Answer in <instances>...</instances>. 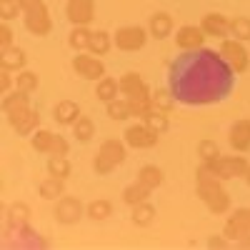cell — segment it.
<instances>
[{
    "label": "cell",
    "mask_w": 250,
    "mask_h": 250,
    "mask_svg": "<svg viewBox=\"0 0 250 250\" xmlns=\"http://www.w3.org/2000/svg\"><path fill=\"white\" fill-rule=\"evenodd\" d=\"M230 35L235 40H243V43H248L250 40V18L248 15H235L230 18Z\"/></svg>",
    "instance_id": "d590c367"
},
{
    "label": "cell",
    "mask_w": 250,
    "mask_h": 250,
    "mask_svg": "<svg viewBox=\"0 0 250 250\" xmlns=\"http://www.w3.org/2000/svg\"><path fill=\"white\" fill-rule=\"evenodd\" d=\"M248 225H250V208H248Z\"/></svg>",
    "instance_id": "7dc6e473"
},
{
    "label": "cell",
    "mask_w": 250,
    "mask_h": 250,
    "mask_svg": "<svg viewBox=\"0 0 250 250\" xmlns=\"http://www.w3.org/2000/svg\"><path fill=\"white\" fill-rule=\"evenodd\" d=\"M163 170L158 168V165H143V168L138 170V178L135 180H140L143 185H148L150 190H155V188H160L163 185Z\"/></svg>",
    "instance_id": "d6a6232c"
},
{
    "label": "cell",
    "mask_w": 250,
    "mask_h": 250,
    "mask_svg": "<svg viewBox=\"0 0 250 250\" xmlns=\"http://www.w3.org/2000/svg\"><path fill=\"white\" fill-rule=\"evenodd\" d=\"M18 15H23V8H20L18 0H0V18H3L5 23L15 20Z\"/></svg>",
    "instance_id": "f35d334b"
},
{
    "label": "cell",
    "mask_w": 250,
    "mask_h": 250,
    "mask_svg": "<svg viewBox=\"0 0 250 250\" xmlns=\"http://www.w3.org/2000/svg\"><path fill=\"white\" fill-rule=\"evenodd\" d=\"M28 218H30V208H28L25 203H13V205L8 208V223H10L13 228L28 225Z\"/></svg>",
    "instance_id": "8d00e7d4"
},
{
    "label": "cell",
    "mask_w": 250,
    "mask_h": 250,
    "mask_svg": "<svg viewBox=\"0 0 250 250\" xmlns=\"http://www.w3.org/2000/svg\"><path fill=\"white\" fill-rule=\"evenodd\" d=\"M150 193H153V190H150L148 185H143L140 180H135V183H130V185L123 190V200L133 208V205H138V203H143V200H150Z\"/></svg>",
    "instance_id": "f1b7e54d"
},
{
    "label": "cell",
    "mask_w": 250,
    "mask_h": 250,
    "mask_svg": "<svg viewBox=\"0 0 250 250\" xmlns=\"http://www.w3.org/2000/svg\"><path fill=\"white\" fill-rule=\"evenodd\" d=\"M123 140L128 143V148H135V150H150L158 145L160 140V133H155L150 125H145L143 120L135 123V125H128L123 133Z\"/></svg>",
    "instance_id": "8992f818"
},
{
    "label": "cell",
    "mask_w": 250,
    "mask_h": 250,
    "mask_svg": "<svg viewBox=\"0 0 250 250\" xmlns=\"http://www.w3.org/2000/svg\"><path fill=\"white\" fill-rule=\"evenodd\" d=\"M198 155H200V160H215L218 155H220V148H218V143L215 140H200L198 143Z\"/></svg>",
    "instance_id": "ab89813d"
},
{
    "label": "cell",
    "mask_w": 250,
    "mask_h": 250,
    "mask_svg": "<svg viewBox=\"0 0 250 250\" xmlns=\"http://www.w3.org/2000/svg\"><path fill=\"white\" fill-rule=\"evenodd\" d=\"M120 95L123 98H150L153 95V90L148 88V83L143 80V75L140 73H135V70H130V73H123L120 75Z\"/></svg>",
    "instance_id": "4fadbf2b"
},
{
    "label": "cell",
    "mask_w": 250,
    "mask_h": 250,
    "mask_svg": "<svg viewBox=\"0 0 250 250\" xmlns=\"http://www.w3.org/2000/svg\"><path fill=\"white\" fill-rule=\"evenodd\" d=\"M65 18L70 25H90L95 20V0H68Z\"/></svg>",
    "instance_id": "7c38bea8"
},
{
    "label": "cell",
    "mask_w": 250,
    "mask_h": 250,
    "mask_svg": "<svg viewBox=\"0 0 250 250\" xmlns=\"http://www.w3.org/2000/svg\"><path fill=\"white\" fill-rule=\"evenodd\" d=\"M90 35H93V30H90L88 25H73V30H70V35H68V45H70L73 50H78V53L88 50Z\"/></svg>",
    "instance_id": "f546056e"
},
{
    "label": "cell",
    "mask_w": 250,
    "mask_h": 250,
    "mask_svg": "<svg viewBox=\"0 0 250 250\" xmlns=\"http://www.w3.org/2000/svg\"><path fill=\"white\" fill-rule=\"evenodd\" d=\"M155 205L150 203V200H143V203H138V205H133V215H130V220L138 225V228H148V225H153V220H155Z\"/></svg>",
    "instance_id": "d4e9b609"
},
{
    "label": "cell",
    "mask_w": 250,
    "mask_h": 250,
    "mask_svg": "<svg viewBox=\"0 0 250 250\" xmlns=\"http://www.w3.org/2000/svg\"><path fill=\"white\" fill-rule=\"evenodd\" d=\"M73 70L75 75H80L83 80H100L105 75V62H103L98 55L83 50L80 55L73 58Z\"/></svg>",
    "instance_id": "8fae6325"
},
{
    "label": "cell",
    "mask_w": 250,
    "mask_h": 250,
    "mask_svg": "<svg viewBox=\"0 0 250 250\" xmlns=\"http://www.w3.org/2000/svg\"><path fill=\"white\" fill-rule=\"evenodd\" d=\"M148 35L150 33L145 28H140V25H123V28L115 30L113 43L123 53H135V50H140L145 43H148Z\"/></svg>",
    "instance_id": "ba28073f"
},
{
    "label": "cell",
    "mask_w": 250,
    "mask_h": 250,
    "mask_svg": "<svg viewBox=\"0 0 250 250\" xmlns=\"http://www.w3.org/2000/svg\"><path fill=\"white\" fill-rule=\"evenodd\" d=\"M203 165L210 170L215 178L220 180H233V178H243L248 170V160L243 155H218L215 160H203Z\"/></svg>",
    "instance_id": "277c9868"
},
{
    "label": "cell",
    "mask_w": 250,
    "mask_h": 250,
    "mask_svg": "<svg viewBox=\"0 0 250 250\" xmlns=\"http://www.w3.org/2000/svg\"><path fill=\"white\" fill-rule=\"evenodd\" d=\"M243 178H245V183L250 185V165H248V170H245V175H243Z\"/></svg>",
    "instance_id": "bcb514c9"
},
{
    "label": "cell",
    "mask_w": 250,
    "mask_h": 250,
    "mask_svg": "<svg viewBox=\"0 0 250 250\" xmlns=\"http://www.w3.org/2000/svg\"><path fill=\"white\" fill-rule=\"evenodd\" d=\"M118 95H120V83L115 78H110V75H103L98 80V85H95V98L103 100V103H110Z\"/></svg>",
    "instance_id": "cb8c5ba5"
},
{
    "label": "cell",
    "mask_w": 250,
    "mask_h": 250,
    "mask_svg": "<svg viewBox=\"0 0 250 250\" xmlns=\"http://www.w3.org/2000/svg\"><path fill=\"white\" fill-rule=\"evenodd\" d=\"M30 145L35 153H43V155H68L70 153V143L58 135V133H50V130H43L38 128L30 138Z\"/></svg>",
    "instance_id": "5b68a950"
},
{
    "label": "cell",
    "mask_w": 250,
    "mask_h": 250,
    "mask_svg": "<svg viewBox=\"0 0 250 250\" xmlns=\"http://www.w3.org/2000/svg\"><path fill=\"white\" fill-rule=\"evenodd\" d=\"M228 243H230V240H228L225 235H213V238H208V248H228Z\"/></svg>",
    "instance_id": "7bdbcfd3"
},
{
    "label": "cell",
    "mask_w": 250,
    "mask_h": 250,
    "mask_svg": "<svg viewBox=\"0 0 250 250\" xmlns=\"http://www.w3.org/2000/svg\"><path fill=\"white\" fill-rule=\"evenodd\" d=\"M105 113H108V118L115 120V123H123V120L133 118V110H130L128 98H115V100L105 103Z\"/></svg>",
    "instance_id": "83f0119b"
},
{
    "label": "cell",
    "mask_w": 250,
    "mask_h": 250,
    "mask_svg": "<svg viewBox=\"0 0 250 250\" xmlns=\"http://www.w3.org/2000/svg\"><path fill=\"white\" fill-rule=\"evenodd\" d=\"M38 193H40V198H43V200H53V203H55L58 198L65 195V180L55 178V175H48L43 183H40Z\"/></svg>",
    "instance_id": "603a6c76"
},
{
    "label": "cell",
    "mask_w": 250,
    "mask_h": 250,
    "mask_svg": "<svg viewBox=\"0 0 250 250\" xmlns=\"http://www.w3.org/2000/svg\"><path fill=\"white\" fill-rule=\"evenodd\" d=\"M18 3H20V8H23V13H25V10H30V8L40 5L43 0H18Z\"/></svg>",
    "instance_id": "ee69618b"
},
{
    "label": "cell",
    "mask_w": 250,
    "mask_h": 250,
    "mask_svg": "<svg viewBox=\"0 0 250 250\" xmlns=\"http://www.w3.org/2000/svg\"><path fill=\"white\" fill-rule=\"evenodd\" d=\"M23 23H25L28 33H33L38 38L50 35V30H53V18H50V10H48L45 3H40V5L25 10L23 13Z\"/></svg>",
    "instance_id": "30bf717a"
},
{
    "label": "cell",
    "mask_w": 250,
    "mask_h": 250,
    "mask_svg": "<svg viewBox=\"0 0 250 250\" xmlns=\"http://www.w3.org/2000/svg\"><path fill=\"white\" fill-rule=\"evenodd\" d=\"M250 233V225H248V208H238V210L225 220V228H223V235L228 240H240Z\"/></svg>",
    "instance_id": "2e32d148"
},
{
    "label": "cell",
    "mask_w": 250,
    "mask_h": 250,
    "mask_svg": "<svg viewBox=\"0 0 250 250\" xmlns=\"http://www.w3.org/2000/svg\"><path fill=\"white\" fill-rule=\"evenodd\" d=\"M10 90H15V83H13V73L5 70V68H0V93L8 95Z\"/></svg>",
    "instance_id": "b9f144b4"
},
{
    "label": "cell",
    "mask_w": 250,
    "mask_h": 250,
    "mask_svg": "<svg viewBox=\"0 0 250 250\" xmlns=\"http://www.w3.org/2000/svg\"><path fill=\"white\" fill-rule=\"evenodd\" d=\"M228 143L235 153H248L250 150V118L245 120H235L230 135H228Z\"/></svg>",
    "instance_id": "ac0fdd59"
},
{
    "label": "cell",
    "mask_w": 250,
    "mask_h": 250,
    "mask_svg": "<svg viewBox=\"0 0 250 250\" xmlns=\"http://www.w3.org/2000/svg\"><path fill=\"white\" fill-rule=\"evenodd\" d=\"M195 183H198V198L208 205L210 213L223 215V213L230 210V195H228V190L223 188V180L215 178L203 163L195 173Z\"/></svg>",
    "instance_id": "7a4b0ae2"
},
{
    "label": "cell",
    "mask_w": 250,
    "mask_h": 250,
    "mask_svg": "<svg viewBox=\"0 0 250 250\" xmlns=\"http://www.w3.org/2000/svg\"><path fill=\"white\" fill-rule=\"evenodd\" d=\"M175 98H173V93L170 90H155L153 93V105L158 108V110H163V113H170L173 108H175Z\"/></svg>",
    "instance_id": "74e56055"
},
{
    "label": "cell",
    "mask_w": 250,
    "mask_h": 250,
    "mask_svg": "<svg viewBox=\"0 0 250 250\" xmlns=\"http://www.w3.org/2000/svg\"><path fill=\"white\" fill-rule=\"evenodd\" d=\"M125 158H128V143L108 138L100 143L98 155L93 160V170H95V175H110L118 165L125 163Z\"/></svg>",
    "instance_id": "3957f363"
},
{
    "label": "cell",
    "mask_w": 250,
    "mask_h": 250,
    "mask_svg": "<svg viewBox=\"0 0 250 250\" xmlns=\"http://www.w3.org/2000/svg\"><path fill=\"white\" fill-rule=\"evenodd\" d=\"M113 45H115V43H113V35H110V33H105V30H93L88 53H93V55L100 58V55H108Z\"/></svg>",
    "instance_id": "484cf974"
},
{
    "label": "cell",
    "mask_w": 250,
    "mask_h": 250,
    "mask_svg": "<svg viewBox=\"0 0 250 250\" xmlns=\"http://www.w3.org/2000/svg\"><path fill=\"white\" fill-rule=\"evenodd\" d=\"M85 215H88L90 220H95V223L108 220V218L113 215V203L105 200V198H95L93 203L85 205Z\"/></svg>",
    "instance_id": "4316f807"
},
{
    "label": "cell",
    "mask_w": 250,
    "mask_h": 250,
    "mask_svg": "<svg viewBox=\"0 0 250 250\" xmlns=\"http://www.w3.org/2000/svg\"><path fill=\"white\" fill-rule=\"evenodd\" d=\"M145 125H150V128L155 130V133H165L170 128V120H168V113H163V110H158V108H153L150 113H145L143 118H140Z\"/></svg>",
    "instance_id": "836d02e7"
},
{
    "label": "cell",
    "mask_w": 250,
    "mask_h": 250,
    "mask_svg": "<svg viewBox=\"0 0 250 250\" xmlns=\"http://www.w3.org/2000/svg\"><path fill=\"white\" fill-rule=\"evenodd\" d=\"M40 85V78L35 70H20L15 73V88L18 90H23V93H35Z\"/></svg>",
    "instance_id": "e575fe53"
},
{
    "label": "cell",
    "mask_w": 250,
    "mask_h": 250,
    "mask_svg": "<svg viewBox=\"0 0 250 250\" xmlns=\"http://www.w3.org/2000/svg\"><path fill=\"white\" fill-rule=\"evenodd\" d=\"M25 62H28V55L23 48H5V50H0V68H5L10 73H20V70H25Z\"/></svg>",
    "instance_id": "ffe728a7"
},
{
    "label": "cell",
    "mask_w": 250,
    "mask_h": 250,
    "mask_svg": "<svg viewBox=\"0 0 250 250\" xmlns=\"http://www.w3.org/2000/svg\"><path fill=\"white\" fill-rule=\"evenodd\" d=\"M13 45H15V30L10 28V23L3 20V25H0V50L13 48Z\"/></svg>",
    "instance_id": "60d3db41"
},
{
    "label": "cell",
    "mask_w": 250,
    "mask_h": 250,
    "mask_svg": "<svg viewBox=\"0 0 250 250\" xmlns=\"http://www.w3.org/2000/svg\"><path fill=\"white\" fill-rule=\"evenodd\" d=\"M70 173H73V165H70L68 155H48V175L68 180Z\"/></svg>",
    "instance_id": "1f68e13d"
},
{
    "label": "cell",
    "mask_w": 250,
    "mask_h": 250,
    "mask_svg": "<svg viewBox=\"0 0 250 250\" xmlns=\"http://www.w3.org/2000/svg\"><path fill=\"white\" fill-rule=\"evenodd\" d=\"M28 108H33L30 105V93H23V90H10L5 98H3V113L10 118V115H15V113H20V110H28Z\"/></svg>",
    "instance_id": "7402d4cb"
},
{
    "label": "cell",
    "mask_w": 250,
    "mask_h": 250,
    "mask_svg": "<svg viewBox=\"0 0 250 250\" xmlns=\"http://www.w3.org/2000/svg\"><path fill=\"white\" fill-rule=\"evenodd\" d=\"M148 33H150V38H155V40H165V38L173 33V15L165 13V10L153 13L150 20H148Z\"/></svg>",
    "instance_id": "d6986e66"
},
{
    "label": "cell",
    "mask_w": 250,
    "mask_h": 250,
    "mask_svg": "<svg viewBox=\"0 0 250 250\" xmlns=\"http://www.w3.org/2000/svg\"><path fill=\"white\" fill-rule=\"evenodd\" d=\"M200 28L208 38H228L230 35V18H225L223 13H205L200 20Z\"/></svg>",
    "instance_id": "9a60e30c"
},
{
    "label": "cell",
    "mask_w": 250,
    "mask_h": 250,
    "mask_svg": "<svg viewBox=\"0 0 250 250\" xmlns=\"http://www.w3.org/2000/svg\"><path fill=\"white\" fill-rule=\"evenodd\" d=\"M83 215H85V205L80 203V198H75V195H62V198L55 200L53 218H55L60 225H75Z\"/></svg>",
    "instance_id": "9c48e42d"
},
{
    "label": "cell",
    "mask_w": 250,
    "mask_h": 250,
    "mask_svg": "<svg viewBox=\"0 0 250 250\" xmlns=\"http://www.w3.org/2000/svg\"><path fill=\"white\" fill-rule=\"evenodd\" d=\"M80 105L75 100H60L55 103V108H53V120L58 125H73L78 118H80Z\"/></svg>",
    "instance_id": "44dd1931"
},
{
    "label": "cell",
    "mask_w": 250,
    "mask_h": 250,
    "mask_svg": "<svg viewBox=\"0 0 250 250\" xmlns=\"http://www.w3.org/2000/svg\"><path fill=\"white\" fill-rule=\"evenodd\" d=\"M235 75L215 50H183L168 68V90L183 105H213L233 93Z\"/></svg>",
    "instance_id": "6da1fadb"
},
{
    "label": "cell",
    "mask_w": 250,
    "mask_h": 250,
    "mask_svg": "<svg viewBox=\"0 0 250 250\" xmlns=\"http://www.w3.org/2000/svg\"><path fill=\"white\" fill-rule=\"evenodd\" d=\"M8 123L18 135H33L38 130V125H40V115H38L35 108H28V110H20V113L10 115Z\"/></svg>",
    "instance_id": "e0dca14e"
},
{
    "label": "cell",
    "mask_w": 250,
    "mask_h": 250,
    "mask_svg": "<svg viewBox=\"0 0 250 250\" xmlns=\"http://www.w3.org/2000/svg\"><path fill=\"white\" fill-rule=\"evenodd\" d=\"M205 33L200 25H180L175 33V45L180 50H198L205 45Z\"/></svg>",
    "instance_id": "5bb4252c"
},
{
    "label": "cell",
    "mask_w": 250,
    "mask_h": 250,
    "mask_svg": "<svg viewBox=\"0 0 250 250\" xmlns=\"http://www.w3.org/2000/svg\"><path fill=\"white\" fill-rule=\"evenodd\" d=\"M238 245H240V248H250V233H248L245 238H240V240H238Z\"/></svg>",
    "instance_id": "f6af8a7d"
},
{
    "label": "cell",
    "mask_w": 250,
    "mask_h": 250,
    "mask_svg": "<svg viewBox=\"0 0 250 250\" xmlns=\"http://www.w3.org/2000/svg\"><path fill=\"white\" fill-rule=\"evenodd\" d=\"M73 135L78 143H90L93 135H95V123L90 115H80L75 123H73Z\"/></svg>",
    "instance_id": "4dcf8cb0"
},
{
    "label": "cell",
    "mask_w": 250,
    "mask_h": 250,
    "mask_svg": "<svg viewBox=\"0 0 250 250\" xmlns=\"http://www.w3.org/2000/svg\"><path fill=\"white\" fill-rule=\"evenodd\" d=\"M223 58H225V62L230 65L238 75L240 73H245L248 68H250V53L245 50V45H243V40H235V38H223V43H220V50H218Z\"/></svg>",
    "instance_id": "52a82bcc"
}]
</instances>
